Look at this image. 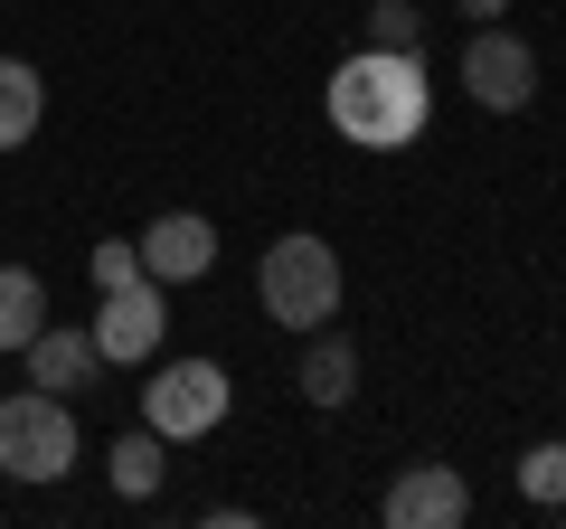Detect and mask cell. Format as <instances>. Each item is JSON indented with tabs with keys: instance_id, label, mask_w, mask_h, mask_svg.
<instances>
[{
	"instance_id": "2",
	"label": "cell",
	"mask_w": 566,
	"mask_h": 529,
	"mask_svg": "<svg viewBox=\"0 0 566 529\" xmlns=\"http://www.w3.org/2000/svg\"><path fill=\"white\" fill-rule=\"evenodd\" d=\"M255 293H264V312H274L283 331H322L331 312H340V256H331V246L312 237V227H293V237H274V246H264Z\"/></svg>"
},
{
	"instance_id": "12",
	"label": "cell",
	"mask_w": 566,
	"mask_h": 529,
	"mask_svg": "<svg viewBox=\"0 0 566 529\" xmlns=\"http://www.w3.org/2000/svg\"><path fill=\"white\" fill-rule=\"evenodd\" d=\"M39 322H48V284L29 264H0V350H29Z\"/></svg>"
},
{
	"instance_id": "10",
	"label": "cell",
	"mask_w": 566,
	"mask_h": 529,
	"mask_svg": "<svg viewBox=\"0 0 566 529\" xmlns=\"http://www.w3.org/2000/svg\"><path fill=\"white\" fill-rule=\"evenodd\" d=\"M303 378H293V387H303V397H312V407H349V397H359V350H349V331H303Z\"/></svg>"
},
{
	"instance_id": "17",
	"label": "cell",
	"mask_w": 566,
	"mask_h": 529,
	"mask_svg": "<svg viewBox=\"0 0 566 529\" xmlns=\"http://www.w3.org/2000/svg\"><path fill=\"white\" fill-rule=\"evenodd\" d=\"M463 10H472V29H482V20H501V10H510V0H463Z\"/></svg>"
},
{
	"instance_id": "3",
	"label": "cell",
	"mask_w": 566,
	"mask_h": 529,
	"mask_svg": "<svg viewBox=\"0 0 566 529\" xmlns=\"http://www.w3.org/2000/svg\"><path fill=\"white\" fill-rule=\"evenodd\" d=\"M66 464H76V416H66V397H48V387L0 397V473H20V483H57Z\"/></svg>"
},
{
	"instance_id": "5",
	"label": "cell",
	"mask_w": 566,
	"mask_h": 529,
	"mask_svg": "<svg viewBox=\"0 0 566 529\" xmlns=\"http://www.w3.org/2000/svg\"><path fill=\"white\" fill-rule=\"evenodd\" d=\"M463 85H472V104H482V114H520V104L538 95V48H528L520 29L482 20V29L463 39Z\"/></svg>"
},
{
	"instance_id": "1",
	"label": "cell",
	"mask_w": 566,
	"mask_h": 529,
	"mask_svg": "<svg viewBox=\"0 0 566 529\" xmlns=\"http://www.w3.org/2000/svg\"><path fill=\"white\" fill-rule=\"evenodd\" d=\"M322 104H331V133H340V143L397 152V143L424 133V104H434V95H424V66L416 58H397V48H359V58L322 85Z\"/></svg>"
},
{
	"instance_id": "6",
	"label": "cell",
	"mask_w": 566,
	"mask_h": 529,
	"mask_svg": "<svg viewBox=\"0 0 566 529\" xmlns=\"http://www.w3.org/2000/svg\"><path fill=\"white\" fill-rule=\"evenodd\" d=\"M472 520V483L453 464H406L387 483V529H463Z\"/></svg>"
},
{
	"instance_id": "14",
	"label": "cell",
	"mask_w": 566,
	"mask_h": 529,
	"mask_svg": "<svg viewBox=\"0 0 566 529\" xmlns=\"http://www.w3.org/2000/svg\"><path fill=\"white\" fill-rule=\"evenodd\" d=\"M368 48L416 58V48H424V10H416V0H368Z\"/></svg>"
},
{
	"instance_id": "9",
	"label": "cell",
	"mask_w": 566,
	"mask_h": 529,
	"mask_svg": "<svg viewBox=\"0 0 566 529\" xmlns=\"http://www.w3.org/2000/svg\"><path fill=\"white\" fill-rule=\"evenodd\" d=\"M104 369L95 331H66V322H39V341H29V387H48V397H76L85 378Z\"/></svg>"
},
{
	"instance_id": "4",
	"label": "cell",
	"mask_w": 566,
	"mask_h": 529,
	"mask_svg": "<svg viewBox=\"0 0 566 529\" xmlns=\"http://www.w3.org/2000/svg\"><path fill=\"white\" fill-rule=\"evenodd\" d=\"M142 426L170 435V445H189V435L227 426V369H218V360H170L161 378L142 387Z\"/></svg>"
},
{
	"instance_id": "13",
	"label": "cell",
	"mask_w": 566,
	"mask_h": 529,
	"mask_svg": "<svg viewBox=\"0 0 566 529\" xmlns=\"http://www.w3.org/2000/svg\"><path fill=\"white\" fill-rule=\"evenodd\" d=\"M104 464H114V491H123V501H151V491H161V473H170V435L142 426V435H123Z\"/></svg>"
},
{
	"instance_id": "16",
	"label": "cell",
	"mask_w": 566,
	"mask_h": 529,
	"mask_svg": "<svg viewBox=\"0 0 566 529\" xmlns=\"http://www.w3.org/2000/svg\"><path fill=\"white\" fill-rule=\"evenodd\" d=\"M123 284H142V246H95V293H123Z\"/></svg>"
},
{
	"instance_id": "15",
	"label": "cell",
	"mask_w": 566,
	"mask_h": 529,
	"mask_svg": "<svg viewBox=\"0 0 566 529\" xmlns=\"http://www.w3.org/2000/svg\"><path fill=\"white\" fill-rule=\"evenodd\" d=\"M520 491H528L538 510H557V501H566V445H528V454H520Z\"/></svg>"
},
{
	"instance_id": "11",
	"label": "cell",
	"mask_w": 566,
	"mask_h": 529,
	"mask_svg": "<svg viewBox=\"0 0 566 529\" xmlns=\"http://www.w3.org/2000/svg\"><path fill=\"white\" fill-rule=\"evenodd\" d=\"M39 114H48L39 66H29V58H0V152H20L29 133H39Z\"/></svg>"
},
{
	"instance_id": "7",
	"label": "cell",
	"mask_w": 566,
	"mask_h": 529,
	"mask_svg": "<svg viewBox=\"0 0 566 529\" xmlns=\"http://www.w3.org/2000/svg\"><path fill=\"white\" fill-rule=\"evenodd\" d=\"M142 274H151V284H199V274H208V264H218V227H208L199 218V208H170V218H151V227H142Z\"/></svg>"
},
{
	"instance_id": "8",
	"label": "cell",
	"mask_w": 566,
	"mask_h": 529,
	"mask_svg": "<svg viewBox=\"0 0 566 529\" xmlns=\"http://www.w3.org/2000/svg\"><path fill=\"white\" fill-rule=\"evenodd\" d=\"M161 284H151V274H142V284H123V293H104V312L85 331H95V350L114 369H133V360H151V350H161Z\"/></svg>"
}]
</instances>
